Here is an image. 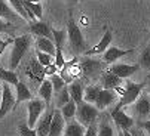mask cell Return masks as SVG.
Instances as JSON below:
<instances>
[{
  "label": "cell",
  "mask_w": 150,
  "mask_h": 136,
  "mask_svg": "<svg viewBox=\"0 0 150 136\" xmlns=\"http://www.w3.org/2000/svg\"><path fill=\"white\" fill-rule=\"evenodd\" d=\"M0 81L16 86V83H18L19 80H18V76H16L15 71H12V70H3V68H0Z\"/></svg>",
  "instance_id": "cell-28"
},
{
  "label": "cell",
  "mask_w": 150,
  "mask_h": 136,
  "mask_svg": "<svg viewBox=\"0 0 150 136\" xmlns=\"http://www.w3.org/2000/svg\"><path fill=\"white\" fill-rule=\"evenodd\" d=\"M129 132H131V130H129ZM131 133H132L134 136H144V133L140 132V130H135V132H131Z\"/></svg>",
  "instance_id": "cell-41"
},
{
  "label": "cell",
  "mask_w": 150,
  "mask_h": 136,
  "mask_svg": "<svg viewBox=\"0 0 150 136\" xmlns=\"http://www.w3.org/2000/svg\"><path fill=\"white\" fill-rule=\"evenodd\" d=\"M2 104H0V118H3L8 112L15 108V96L11 90V86L8 83H5L2 86Z\"/></svg>",
  "instance_id": "cell-10"
},
{
  "label": "cell",
  "mask_w": 150,
  "mask_h": 136,
  "mask_svg": "<svg viewBox=\"0 0 150 136\" xmlns=\"http://www.w3.org/2000/svg\"><path fill=\"white\" fill-rule=\"evenodd\" d=\"M70 101V93H69V89L67 86L66 87H62L61 90H58L57 92V101H55V105L58 108H61L64 104H67Z\"/></svg>",
  "instance_id": "cell-29"
},
{
  "label": "cell",
  "mask_w": 150,
  "mask_h": 136,
  "mask_svg": "<svg viewBox=\"0 0 150 136\" xmlns=\"http://www.w3.org/2000/svg\"><path fill=\"white\" fill-rule=\"evenodd\" d=\"M39 96L45 101L46 107H51V101H52V96H54V89H52L51 80L43 79V81L39 84Z\"/></svg>",
  "instance_id": "cell-20"
},
{
  "label": "cell",
  "mask_w": 150,
  "mask_h": 136,
  "mask_svg": "<svg viewBox=\"0 0 150 136\" xmlns=\"http://www.w3.org/2000/svg\"><path fill=\"white\" fill-rule=\"evenodd\" d=\"M31 36L30 34H24V36H18L16 39H13L12 41V53H11V70L15 71L21 59L24 58L25 52L30 49L31 46Z\"/></svg>",
  "instance_id": "cell-1"
},
{
  "label": "cell",
  "mask_w": 150,
  "mask_h": 136,
  "mask_svg": "<svg viewBox=\"0 0 150 136\" xmlns=\"http://www.w3.org/2000/svg\"><path fill=\"white\" fill-rule=\"evenodd\" d=\"M28 2H33V3H40L42 0H28Z\"/></svg>",
  "instance_id": "cell-44"
},
{
  "label": "cell",
  "mask_w": 150,
  "mask_h": 136,
  "mask_svg": "<svg viewBox=\"0 0 150 136\" xmlns=\"http://www.w3.org/2000/svg\"><path fill=\"white\" fill-rule=\"evenodd\" d=\"M101 90V86L100 84H92V86H88L83 89V101L85 102H89V104H94L97 96H98V92Z\"/></svg>",
  "instance_id": "cell-26"
},
{
  "label": "cell",
  "mask_w": 150,
  "mask_h": 136,
  "mask_svg": "<svg viewBox=\"0 0 150 136\" xmlns=\"http://www.w3.org/2000/svg\"><path fill=\"white\" fill-rule=\"evenodd\" d=\"M138 68H140V65H129V64H112L110 71L123 80V79H129L134 73H137V71H138Z\"/></svg>",
  "instance_id": "cell-16"
},
{
  "label": "cell",
  "mask_w": 150,
  "mask_h": 136,
  "mask_svg": "<svg viewBox=\"0 0 150 136\" xmlns=\"http://www.w3.org/2000/svg\"><path fill=\"white\" fill-rule=\"evenodd\" d=\"M67 37H69V41H70V48L76 55L83 53L86 50V41H85L83 34H82L79 25L76 24V21L73 19L71 15H70L69 22H67Z\"/></svg>",
  "instance_id": "cell-2"
},
{
  "label": "cell",
  "mask_w": 150,
  "mask_h": 136,
  "mask_svg": "<svg viewBox=\"0 0 150 136\" xmlns=\"http://www.w3.org/2000/svg\"><path fill=\"white\" fill-rule=\"evenodd\" d=\"M16 31V25H13L12 22L6 19H0V33H6V34H13Z\"/></svg>",
  "instance_id": "cell-34"
},
{
  "label": "cell",
  "mask_w": 150,
  "mask_h": 136,
  "mask_svg": "<svg viewBox=\"0 0 150 136\" xmlns=\"http://www.w3.org/2000/svg\"><path fill=\"white\" fill-rule=\"evenodd\" d=\"M31 98H33L31 90H30L24 83L18 81V83H16V98H15V107H16V105H19L21 102H24V101H30Z\"/></svg>",
  "instance_id": "cell-22"
},
{
  "label": "cell",
  "mask_w": 150,
  "mask_h": 136,
  "mask_svg": "<svg viewBox=\"0 0 150 136\" xmlns=\"http://www.w3.org/2000/svg\"><path fill=\"white\" fill-rule=\"evenodd\" d=\"M25 74L34 84H40L45 79V67L37 61V58H33L25 68Z\"/></svg>",
  "instance_id": "cell-9"
},
{
  "label": "cell",
  "mask_w": 150,
  "mask_h": 136,
  "mask_svg": "<svg viewBox=\"0 0 150 136\" xmlns=\"http://www.w3.org/2000/svg\"><path fill=\"white\" fill-rule=\"evenodd\" d=\"M36 58H37V61H39L42 65H43V67L49 65V64L52 62V59H54V56H52V55L45 53V52H40V50H37V52H36Z\"/></svg>",
  "instance_id": "cell-35"
},
{
  "label": "cell",
  "mask_w": 150,
  "mask_h": 136,
  "mask_svg": "<svg viewBox=\"0 0 150 136\" xmlns=\"http://www.w3.org/2000/svg\"><path fill=\"white\" fill-rule=\"evenodd\" d=\"M54 108L52 107H48L45 109V112L40 116V118L37 120L34 129H36V136H48V132H49V126H51V121H52V117H54Z\"/></svg>",
  "instance_id": "cell-13"
},
{
  "label": "cell",
  "mask_w": 150,
  "mask_h": 136,
  "mask_svg": "<svg viewBox=\"0 0 150 136\" xmlns=\"http://www.w3.org/2000/svg\"><path fill=\"white\" fill-rule=\"evenodd\" d=\"M112 40H113V34H112V31L107 30V31L104 33L103 39L95 44V46H94V48H91V49H86L83 53H85V55H88V56H95V55L104 53V52H105V49L112 44Z\"/></svg>",
  "instance_id": "cell-14"
},
{
  "label": "cell",
  "mask_w": 150,
  "mask_h": 136,
  "mask_svg": "<svg viewBox=\"0 0 150 136\" xmlns=\"http://www.w3.org/2000/svg\"><path fill=\"white\" fill-rule=\"evenodd\" d=\"M97 130H98L97 124L92 123V124H89V126L86 127V132H85L83 136H97Z\"/></svg>",
  "instance_id": "cell-39"
},
{
  "label": "cell",
  "mask_w": 150,
  "mask_h": 136,
  "mask_svg": "<svg viewBox=\"0 0 150 136\" xmlns=\"http://www.w3.org/2000/svg\"><path fill=\"white\" fill-rule=\"evenodd\" d=\"M117 136H123V133H122V130H120V132L117 133Z\"/></svg>",
  "instance_id": "cell-46"
},
{
  "label": "cell",
  "mask_w": 150,
  "mask_h": 136,
  "mask_svg": "<svg viewBox=\"0 0 150 136\" xmlns=\"http://www.w3.org/2000/svg\"><path fill=\"white\" fill-rule=\"evenodd\" d=\"M86 132V127L79 121H70L64 129V136H83Z\"/></svg>",
  "instance_id": "cell-25"
},
{
  "label": "cell",
  "mask_w": 150,
  "mask_h": 136,
  "mask_svg": "<svg viewBox=\"0 0 150 136\" xmlns=\"http://www.w3.org/2000/svg\"><path fill=\"white\" fill-rule=\"evenodd\" d=\"M18 132H19V136H36V129L28 127L27 124H21L18 127Z\"/></svg>",
  "instance_id": "cell-36"
},
{
  "label": "cell",
  "mask_w": 150,
  "mask_h": 136,
  "mask_svg": "<svg viewBox=\"0 0 150 136\" xmlns=\"http://www.w3.org/2000/svg\"><path fill=\"white\" fill-rule=\"evenodd\" d=\"M97 136H116L115 129L109 123H101L100 129L97 130Z\"/></svg>",
  "instance_id": "cell-33"
},
{
  "label": "cell",
  "mask_w": 150,
  "mask_h": 136,
  "mask_svg": "<svg viewBox=\"0 0 150 136\" xmlns=\"http://www.w3.org/2000/svg\"><path fill=\"white\" fill-rule=\"evenodd\" d=\"M140 67L144 68L146 71H150V43L146 46L143 53L140 55Z\"/></svg>",
  "instance_id": "cell-31"
},
{
  "label": "cell",
  "mask_w": 150,
  "mask_h": 136,
  "mask_svg": "<svg viewBox=\"0 0 150 136\" xmlns=\"http://www.w3.org/2000/svg\"><path fill=\"white\" fill-rule=\"evenodd\" d=\"M80 62V67H82V76L85 77H95L98 76L100 73H103V68H104V61H100L94 56H88V55H85L83 58L79 59Z\"/></svg>",
  "instance_id": "cell-7"
},
{
  "label": "cell",
  "mask_w": 150,
  "mask_h": 136,
  "mask_svg": "<svg viewBox=\"0 0 150 136\" xmlns=\"http://www.w3.org/2000/svg\"><path fill=\"white\" fill-rule=\"evenodd\" d=\"M132 118L137 121H144L150 118V95L147 92H141L140 96L132 102Z\"/></svg>",
  "instance_id": "cell-4"
},
{
  "label": "cell",
  "mask_w": 150,
  "mask_h": 136,
  "mask_svg": "<svg viewBox=\"0 0 150 136\" xmlns=\"http://www.w3.org/2000/svg\"><path fill=\"white\" fill-rule=\"evenodd\" d=\"M12 41H13V39H2V36H0V58H2V53L5 52V49L9 46V44H12Z\"/></svg>",
  "instance_id": "cell-37"
},
{
  "label": "cell",
  "mask_w": 150,
  "mask_h": 136,
  "mask_svg": "<svg viewBox=\"0 0 150 136\" xmlns=\"http://www.w3.org/2000/svg\"><path fill=\"white\" fill-rule=\"evenodd\" d=\"M122 133H123V136H134L129 130H122Z\"/></svg>",
  "instance_id": "cell-42"
},
{
  "label": "cell",
  "mask_w": 150,
  "mask_h": 136,
  "mask_svg": "<svg viewBox=\"0 0 150 136\" xmlns=\"http://www.w3.org/2000/svg\"><path fill=\"white\" fill-rule=\"evenodd\" d=\"M67 2H70V3H77V2H80V0H67Z\"/></svg>",
  "instance_id": "cell-45"
},
{
  "label": "cell",
  "mask_w": 150,
  "mask_h": 136,
  "mask_svg": "<svg viewBox=\"0 0 150 136\" xmlns=\"http://www.w3.org/2000/svg\"><path fill=\"white\" fill-rule=\"evenodd\" d=\"M9 5H11V8H12L21 18L25 19V21H28V15H27V12H25V9H24L23 2H21V0H9Z\"/></svg>",
  "instance_id": "cell-30"
},
{
  "label": "cell",
  "mask_w": 150,
  "mask_h": 136,
  "mask_svg": "<svg viewBox=\"0 0 150 136\" xmlns=\"http://www.w3.org/2000/svg\"><path fill=\"white\" fill-rule=\"evenodd\" d=\"M18 13L9 6V3H6L5 0H0V18L6 19L9 22H15L18 21Z\"/></svg>",
  "instance_id": "cell-24"
},
{
  "label": "cell",
  "mask_w": 150,
  "mask_h": 136,
  "mask_svg": "<svg viewBox=\"0 0 150 136\" xmlns=\"http://www.w3.org/2000/svg\"><path fill=\"white\" fill-rule=\"evenodd\" d=\"M146 83H134L131 80H128L125 83V89L122 90V95L119 98V102L116 105V108H122V107H126V105H131L138 96L140 93L143 92Z\"/></svg>",
  "instance_id": "cell-5"
},
{
  "label": "cell",
  "mask_w": 150,
  "mask_h": 136,
  "mask_svg": "<svg viewBox=\"0 0 150 136\" xmlns=\"http://www.w3.org/2000/svg\"><path fill=\"white\" fill-rule=\"evenodd\" d=\"M98 114H100V109L94 104L82 101L76 105V118L85 127H88L89 124L95 123L97 118H98Z\"/></svg>",
  "instance_id": "cell-3"
},
{
  "label": "cell",
  "mask_w": 150,
  "mask_h": 136,
  "mask_svg": "<svg viewBox=\"0 0 150 136\" xmlns=\"http://www.w3.org/2000/svg\"><path fill=\"white\" fill-rule=\"evenodd\" d=\"M57 71H58V67L52 62L45 67V76H54V74H57Z\"/></svg>",
  "instance_id": "cell-38"
},
{
  "label": "cell",
  "mask_w": 150,
  "mask_h": 136,
  "mask_svg": "<svg viewBox=\"0 0 150 136\" xmlns=\"http://www.w3.org/2000/svg\"><path fill=\"white\" fill-rule=\"evenodd\" d=\"M123 80L120 77H117L116 74H113L110 70L109 71H103L101 73V79H100V86L103 89H113V90H119V87L122 86Z\"/></svg>",
  "instance_id": "cell-15"
},
{
  "label": "cell",
  "mask_w": 150,
  "mask_h": 136,
  "mask_svg": "<svg viewBox=\"0 0 150 136\" xmlns=\"http://www.w3.org/2000/svg\"><path fill=\"white\" fill-rule=\"evenodd\" d=\"M52 79H51V83H52V89H54V93H57L58 90H61L62 87H66V81L62 80V77L59 76V74H54V76H51Z\"/></svg>",
  "instance_id": "cell-32"
},
{
  "label": "cell",
  "mask_w": 150,
  "mask_h": 136,
  "mask_svg": "<svg viewBox=\"0 0 150 136\" xmlns=\"http://www.w3.org/2000/svg\"><path fill=\"white\" fill-rule=\"evenodd\" d=\"M30 33L34 34L36 37H46L52 40V28L42 21H33L30 24Z\"/></svg>",
  "instance_id": "cell-19"
},
{
  "label": "cell",
  "mask_w": 150,
  "mask_h": 136,
  "mask_svg": "<svg viewBox=\"0 0 150 136\" xmlns=\"http://www.w3.org/2000/svg\"><path fill=\"white\" fill-rule=\"evenodd\" d=\"M116 99H119L117 95H116V90H113V89H103L101 87L94 105L101 111V109H105L107 107H110L112 104H115Z\"/></svg>",
  "instance_id": "cell-11"
},
{
  "label": "cell",
  "mask_w": 150,
  "mask_h": 136,
  "mask_svg": "<svg viewBox=\"0 0 150 136\" xmlns=\"http://www.w3.org/2000/svg\"><path fill=\"white\" fill-rule=\"evenodd\" d=\"M137 123L141 126L143 130H146L147 133H150V118L149 120H144V121H137Z\"/></svg>",
  "instance_id": "cell-40"
},
{
  "label": "cell",
  "mask_w": 150,
  "mask_h": 136,
  "mask_svg": "<svg viewBox=\"0 0 150 136\" xmlns=\"http://www.w3.org/2000/svg\"><path fill=\"white\" fill-rule=\"evenodd\" d=\"M46 108L48 107H46L45 101L42 98H31L27 104V126L34 129L37 120L45 112Z\"/></svg>",
  "instance_id": "cell-6"
},
{
  "label": "cell",
  "mask_w": 150,
  "mask_h": 136,
  "mask_svg": "<svg viewBox=\"0 0 150 136\" xmlns=\"http://www.w3.org/2000/svg\"><path fill=\"white\" fill-rule=\"evenodd\" d=\"M0 90H2V86H0Z\"/></svg>",
  "instance_id": "cell-47"
},
{
  "label": "cell",
  "mask_w": 150,
  "mask_h": 136,
  "mask_svg": "<svg viewBox=\"0 0 150 136\" xmlns=\"http://www.w3.org/2000/svg\"><path fill=\"white\" fill-rule=\"evenodd\" d=\"M62 133H64V117L61 116L59 109H55L51 126H49L48 136H62Z\"/></svg>",
  "instance_id": "cell-18"
},
{
  "label": "cell",
  "mask_w": 150,
  "mask_h": 136,
  "mask_svg": "<svg viewBox=\"0 0 150 136\" xmlns=\"http://www.w3.org/2000/svg\"><path fill=\"white\" fill-rule=\"evenodd\" d=\"M59 111H61V116L64 117V120H71L76 116V102L70 99L67 104H64L59 108Z\"/></svg>",
  "instance_id": "cell-27"
},
{
  "label": "cell",
  "mask_w": 150,
  "mask_h": 136,
  "mask_svg": "<svg viewBox=\"0 0 150 136\" xmlns=\"http://www.w3.org/2000/svg\"><path fill=\"white\" fill-rule=\"evenodd\" d=\"M110 114H112L113 121L119 126L120 130H131L135 124V120L129 114H126L125 111H122V108H115Z\"/></svg>",
  "instance_id": "cell-12"
},
{
  "label": "cell",
  "mask_w": 150,
  "mask_h": 136,
  "mask_svg": "<svg viewBox=\"0 0 150 136\" xmlns=\"http://www.w3.org/2000/svg\"><path fill=\"white\" fill-rule=\"evenodd\" d=\"M59 76L62 77V80L66 81V83H71L73 80H77L82 76V67H80L79 59L77 58H73L70 62L66 61L64 67L61 68Z\"/></svg>",
  "instance_id": "cell-8"
},
{
  "label": "cell",
  "mask_w": 150,
  "mask_h": 136,
  "mask_svg": "<svg viewBox=\"0 0 150 136\" xmlns=\"http://www.w3.org/2000/svg\"><path fill=\"white\" fill-rule=\"evenodd\" d=\"M36 48L40 52H45V53H49V55L55 56V44H54V41L51 39L37 37L36 39Z\"/></svg>",
  "instance_id": "cell-23"
},
{
  "label": "cell",
  "mask_w": 150,
  "mask_h": 136,
  "mask_svg": "<svg viewBox=\"0 0 150 136\" xmlns=\"http://www.w3.org/2000/svg\"><path fill=\"white\" fill-rule=\"evenodd\" d=\"M131 52H134V49H119V48H115V46H109L105 49V52L103 53V61L105 64H113L119 58L131 53Z\"/></svg>",
  "instance_id": "cell-17"
},
{
  "label": "cell",
  "mask_w": 150,
  "mask_h": 136,
  "mask_svg": "<svg viewBox=\"0 0 150 136\" xmlns=\"http://www.w3.org/2000/svg\"><path fill=\"white\" fill-rule=\"evenodd\" d=\"M67 89H69V93H70V99L74 101L76 105L83 101V89L85 87H83L80 80H73Z\"/></svg>",
  "instance_id": "cell-21"
},
{
  "label": "cell",
  "mask_w": 150,
  "mask_h": 136,
  "mask_svg": "<svg viewBox=\"0 0 150 136\" xmlns=\"http://www.w3.org/2000/svg\"><path fill=\"white\" fill-rule=\"evenodd\" d=\"M147 83H149V95H150V76H147Z\"/></svg>",
  "instance_id": "cell-43"
}]
</instances>
